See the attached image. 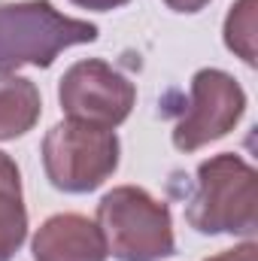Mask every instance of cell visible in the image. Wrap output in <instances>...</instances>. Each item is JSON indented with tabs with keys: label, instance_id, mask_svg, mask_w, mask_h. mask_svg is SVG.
I'll return each mask as SVG.
<instances>
[{
	"label": "cell",
	"instance_id": "cell-1",
	"mask_svg": "<svg viewBox=\"0 0 258 261\" xmlns=\"http://www.w3.org/2000/svg\"><path fill=\"white\" fill-rule=\"evenodd\" d=\"M94 40L97 24L70 18L49 0L0 3V73L24 64L49 67L64 49Z\"/></svg>",
	"mask_w": 258,
	"mask_h": 261
},
{
	"label": "cell",
	"instance_id": "cell-2",
	"mask_svg": "<svg viewBox=\"0 0 258 261\" xmlns=\"http://www.w3.org/2000/svg\"><path fill=\"white\" fill-rule=\"evenodd\" d=\"M186 219L200 234L258 231V176L240 155H216L197 167V189Z\"/></svg>",
	"mask_w": 258,
	"mask_h": 261
},
{
	"label": "cell",
	"instance_id": "cell-3",
	"mask_svg": "<svg viewBox=\"0 0 258 261\" xmlns=\"http://www.w3.org/2000/svg\"><path fill=\"white\" fill-rule=\"evenodd\" d=\"M97 228L107 252L119 261H158L173 255V222L167 203L137 186H119L97 203Z\"/></svg>",
	"mask_w": 258,
	"mask_h": 261
},
{
	"label": "cell",
	"instance_id": "cell-4",
	"mask_svg": "<svg viewBox=\"0 0 258 261\" xmlns=\"http://www.w3.org/2000/svg\"><path fill=\"white\" fill-rule=\"evenodd\" d=\"M43 167L61 192H94L119 167V137L100 125L61 122L43 140Z\"/></svg>",
	"mask_w": 258,
	"mask_h": 261
},
{
	"label": "cell",
	"instance_id": "cell-5",
	"mask_svg": "<svg viewBox=\"0 0 258 261\" xmlns=\"http://www.w3.org/2000/svg\"><path fill=\"white\" fill-rule=\"evenodd\" d=\"M134 85L104 61H79L64 73L58 85L61 110L73 122H88L100 128L122 125L134 110Z\"/></svg>",
	"mask_w": 258,
	"mask_h": 261
},
{
	"label": "cell",
	"instance_id": "cell-6",
	"mask_svg": "<svg viewBox=\"0 0 258 261\" xmlns=\"http://www.w3.org/2000/svg\"><path fill=\"white\" fill-rule=\"evenodd\" d=\"M246 110V94L234 76L222 70H200L192 79V100L186 116L173 128V146L179 152H194L240 122Z\"/></svg>",
	"mask_w": 258,
	"mask_h": 261
},
{
	"label": "cell",
	"instance_id": "cell-7",
	"mask_svg": "<svg viewBox=\"0 0 258 261\" xmlns=\"http://www.w3.org/2000/svg\"><path fill=\"white\" fill-rule=\"evenodd\" d=\"M107 255L100 228L79 213L46 219L34 237V261H107Z\"/></svg>",
	"mask_w": 258,
	"mask_h": 261
},
{
	"label": "cell",
	"instance_id": "cell-8",
	"mask_svg": "<svg viewBox=\"0 0 258 261\" xmlns=\"http://www.w3.org/2000/svg\"><path fill=\"white\" fill-rule=\"evenodd\" d=\"M40 91L24 76H0V140H15L37 125Z\"/></svg>",
	"mask_w": 258,
	"mask_h": 261
},
{
	"label": "cell",
	"instance_id": "cell-9",
	"mask_svg": "<svg viewBox=\"0 0 258 261\" xmlns=\"http://www.w3.org/2000/svg\"><path fill=\"white\" fill-rule=\"evenodd\" d=\"M28 237V213L21 192L0 189V261H12Z\"/></svg>",
	"mask_w": 258,
	"mask_h": 261
},
{
	"label": "cell",
	"instance_id": "cell-10",
	"mask_svg": "<svg viewBox=\"0 0 258 261\" xmlns=\"http://www.w3.org/2000/svg\"><path fill=\"white\" fill-rule=\"evenodd\" d=\"M225 43L246 64H255V0H237L225 21Z\"/></svg>",
	"mask_w": 258,
	"mask_h": 261
},
{
	"label": "cell",
	"instance_id": "cell-11",
	"mask_svg": "<svg viewBox=\"0 0 258 261\" xmlns=\"http://www.w3.org/2000/svg\"><path fill=\"white\" fill-rule=\"evenodd\" d=\"M0 189H12V192H21V176H18V167L15 161L0 152Z\"/></svg>",
	"mask_w": 258,
	"mask_h": 261
},
{
	"label": "cell",
	"instance_id": "cell-12",
	"mask_svg": "<svg viewBox=\"0 0 258 261\" xmlns=\"http://www.w3.org/2000/svg\"><path fill=\"white\" fill-rule=\"evenodd\" d=\"M207 261H258V246L249 240V243H243L237 249H228V252L213 255V258H207Z\"/></svg>",
	"mask_w": 258,
	"mask_h": 261
},
{
	"label": "cell",
	"instance_id": "cell-13",
	"mask_svg": "<svg viewBox=\"0 0 258 261\" xmlns=\"http://www.w3.org/2000/svg\"><path fill=\"white\" fill-rule=\"evenodd\" d=\"M70 3H76V6H82V9H97V12H110V9H119V6H125L128 0H70Z\"/></svg>",
	"mask_w": 258,
	"mask_h": 261
},
{
	"label": "cell",
	"instance_id": "cell-14",
	"mask_svg": "<svg viewBox=\"0 0 258 261\" xmlns=\"http://www.w3.org/2000/svg\"><path fill=\"white\" fill-rule=\"evenodd\" d=\"M170 9H176V12H197V9H203L210 0H164Z\"/></svg>",
	"mask_w": 258,
	"mask_h": 261
}]
</instances>
